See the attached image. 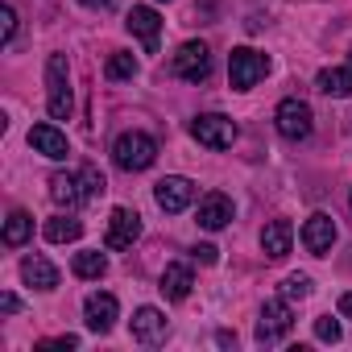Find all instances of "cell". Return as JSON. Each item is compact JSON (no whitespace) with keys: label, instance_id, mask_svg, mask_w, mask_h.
<instances>
[{"label":"cell","instance_id":"cell-1","mask_svg":"<svg viewBox=\"0 0 352 352\" xmlns=\"http://www.w3.org/2000/svg\"><path fill=\"white\" fill-rule=\"evenodd\" d=\"M46 108H50V116H54V120H67V116H71V108H75L67 54H50V58H46Z\"/></svg>","mask_w":352,"mask_h":352},{"label":"cell","instance_id":"cell-2","mask_svg":"<svg viewBox=\"0 0 352 352\" xmlns=\"http://www.w3.org/2000/svg\"><path fill=\"white\" fill-rule=\"evenodd\" d=\"M112 157H116V166H120V170H129V174L149 170V166L157 162V141H153L149 133H141V129L120 133V137L112 141Z\"/></svg>","mask_w":352,"mask_h":352},{"label":"cell","instance_id":"cell-3","mask_svg":"<svg viewBox=\"0 0 352 352\" xmlns=\"http://www.w3.org/2000/svg\"><path fill=\"white\" fill-rule=\"evenodd\" d=\"M265 75H270V58L257 54L253 46H236V50L228 54V83H232L236 91H253Z\"/></svg>","mask_w":352,"mask_h":352},{"label":"cell","instance_id":"cell-4","mask_svg":"<svg viewBox=\"0 0 352 352\" xmlns=\"http://www.w3.org/2000/svg\"><path fill=\"white\" fill-rule=\"evenodd\" d=\"M274 124H278V133L286 137V141H302V137H311V124H315V112H311V104L307 100H282L278 104V112H274Z\"/></svg>","mask_w":352,"mask_h":352},{"label":"cell","instance_id":"cell-5","mask_svg":"<svg viewBox=\"0 0 352 352\" xmlns=\"http://www.w3.org/2000/svg\"><path fill=\"white\" fill-rule=\"evenodd\" d=\"M170 71L179 79H187V83H204L212 75V50L204 42H183L179 54H174V63H170Z\"/></svg>","mask_w":352,"mask_h":352},{"label":"cell","instance_id":"cell-6","mask_svg":"<svg viewBox=\"0 0 352 352\" xmlns=\"http://www.w3.org/2000/svg\"><path fill=\"white\" fill-rule=\"evenodd\" d=\"M191 137L199 145H208V149H228L236 141V124L228 116H220V112H204V116L191 120Z\"/></svg>","mask_w":352,"mask_h":352},{"label":"cell","instance_id":"cell-7","mask_svg":"<svg viewBox=\"0 0 352 352\" xmlns=\"http://www.w3.org/2000/svg\"><path fill=\"white\" fill-rule=\"evenodd\" d=\"M290 327H294L290 302H286V298H270V302L261 307V319H257V340H261V344H278V340L290 336Z\"/></svg>","mask_w":352,"mask_h":352},{"label":"cell","instance_id":"cell-8","mask_svg":"<svg viewBox=\"0 0 352 352\" xmlns=\"http://www.w3.org/2000/svg\"><path fill=\"white\" fill-rule=\"evenodd\" d=\"M153 199H157V208H162L166 216H179V212L191 208L195 187H191V179H183V174H170V179H162V183L153 187Z\"/></svg>","mask_w":352,"mask_h":352},{"label":"cell","instance_id":"cell-9","mask_svg":"<svg viewBox=\"0 0 352 352\" xmlns=\"http://www.w3.org/2000/svg\"><path fill=\"white\" fill-rule=\"evenodd\" d=\"M124 30L133 34V38H141V46H145V54H157V34H162V17L149 9V5H133L129 9V17H124Z\"/></svg>","mask_w":352,"mask_h":352},{"label":"cell","instance_id":"cell-10","mask_svg":"<svg viewBox=\"0 0 352 352\" xmlns=\"http://www.w3.org/2000/svg\"><path fill=\"white\" fill-rule=\"evenodd\" d=\"M137 236H141V216H137L133 208H116V212L108 216V236H104V245H108V249H133Z\"/></svg>","mask_w":352,"mask_h":352},{"label":"cell","instance_id":"cell-11","mask_svg":"<svg viewBox=\"0 0 352 352\" xmlns=\"http://www.w3.org/2000/svg\"><path fill=\"white\" fill-rule=\"evenodd\" d=\"M302 245H307L311 257H327L331 245H336V220H331L327 212H315V216L302 224Z\"/></svg>","mask_w":352,"mask_h":352},{"label":"cell","instance_id":"cell-12","mask_svg":"<svg viewBox=\"0 0 352 352\" xmlns=\"http://www.w3.org/2000/svg\"><path fill=\"white\" fill-rule=\"evenodd\" d=\"M195 220H199V228H208V232H220V228H228V224H232V199H228L224 191H208V195L199 199V212H195Z\"/></svg>","mask_w":352,"mask_h":352},{"label":"cell","instance_id":"cell-13","mask_svg":"<svg viewBox=\"0 0 352 352\" xmlns=\"http://www.w3.org/2000/svg\"><path fill=\"white\" fill-rule=\"evenodd\" d=\"M166 331H170V323H166V315H162L157 307H137V311H133V340H137V344L153 348V344L166 340Z\"/></svg>","mask_w":352,"mask_h":352},{"label":"cell","instance_id":"cell-14","mask_svg":"<svg viewBox=\"0 0 352 352\" xmlns=\"http://www.w3.org/2000/svg\"><path fill=\"white\" fill-rule=\"evenodd\" d=\"M83 323H87L96 336L112 331V323H116V298H112V294H104V290L87 294V302H83Z\"/></svg>","mask_w":352,"mask_h":352},{"label":"cell","instance_id":"cell-15","mask_svg":"<svg viewBox=\"0 0 352 352\" xmlns=\"http://www.w3.org/2000/svg\"><path fill=\"white\" fill-rule=\"evenodd\" d=\"M290 245H294V224H290V220H270V224L261 228V253H265L270 261H282V257L290 253Z\"/></svg>","mask_w":352,"mask_h":352},{"label":"cell","instance_id":"cell-16","mask_svg":"<svg viewBox=\"0 0 352 352\" xmlns=\"http://www.w3.org/2000/svg\"><path fill=\"white\" fill-rule=\"evenodd\" d=\"M30 145H34L42 157H50V162H63V157L71 153L67 137H63L54 124H34V129H30Z\"/></svg>","mask_w":352,"mask_h":352},{"label":"cell","instance_id":"cell-17","mask_svg":"<svg viewBox=\"0 0 352 352\" xmlns=\"http://www.w3.org/2000/svg\"><path fill=\"white\" fill-rule=\"evenodd\" d=\"M191 286H195V274H191V265H183V261H174V265H166L162 270V294L170 298V302H183L187 294H191Z\"/></svg>","mask_w":352,"mask_h":352},{"label":"cell","instance_id":"cell-18","mask_svg":"<svg viewBox=\"0 0 352 352\" xmlns=\"http://www.w3.org/2000/svg\"><path fill=\"white\" fill-rule=\"evenodd\" d=\"M315 87L331 100H348L352 96V67H323L315 75Z\"/></svg>","mask_w":352,"mask_h":352},{"label":"cell","instance_id":"cell-19","mask_svg":"<svg viewBox=\"0 0 352 352\" xmlns=\"http://www.w3.org/2000/svg\"><path fill=\"white\" fill-rule=\"evenodd\" d=\"M50 199L58 208H79L83 204V187H79V174H50Z\"/></svg>","mask_w":352,"mask_h":352},{"label":"cell","instance_id":"cell-20","mask_svg":"<svg viewBox=\"0 0 352 352\" xmlns=\"http://www.w3.org/2000/svg\"><path fill=\"white\" fill-rule=\"evenodd\" d=\"M21 278H25L34 290H54V286H58V270H54L46 257H25V261H21Z\"/></svg>","mask_w":352,"mask_h":352},{"label":"cell","instance_id":"cell-21","mask_svg":"<svg viewBox=\"0 0 352 352\" xmlns=\"http://www.w3.org/2000/svg\"><path fill=\"white\" fill-rule=\"evenodd\" d=\"M71 270H75V278L96 282V278H104V274H108V257H104L100 249H83V253H75Z\"/></svg>","mask_w":352,"mask_h":352},{"label":"cell","instance_id":"cell-22","mask_svg":"<svg viewBox=\"0 0 352 352\" xmlns=\"http://www.w3.org/2000/svg\"><path fill=\"white\" fill-rule=\"evenodd\" d=\"M83 236V224L75 220V216H54V220H46V241L50 245H71V241H79Z\"/></svg>","mask_w":352,"mask_h":352},{"label":"cell","instance_id":"cell-23","mask_svg":"<svg viewBox=\"0 0 352 352\" xmlns=\"http://www.w3.org/2000/svg\"><path fill=\"white\" fill-rule=\"evenodd\" d=\"M30 236H34V216H30V212H13V216L5 220V245L17 249V245H25Z\"/></svg>","mask_w":352,"mask_h":352},{"label":"cell","instance_id":"cell-24","mask_svg":"<svg viewBox=\"0 0 352 352\" xmlns=\"http://www.w3.org/2000/svg\"><path fill=\"white\" fill-rule=\"evenodd\" d=\"M104 75H108L112 83H116V79H133V75H137V58H133V54H124V50H116V54H108Z\"/></svg>","mask_w":352,"mask_h":352},{"label":"cell","instance_id":"cell-25","mask_svg":"<svg viewBox=\"0 0 352 352\" xmlns=\"http://www.w3.org/2000/svg\"><path fill=\"white\" fill-rule=\"evenodd\" d=\"M79 187H83V199H100V195L108 191L104 174H100L96 166H83V170H79Z\"/></svg>","mask_w":352,"mask_h":352},{"label":"cell","instance_id":"cell-26","mask_svg":"<svg viewBox=\"0 0 352 352\" xmlns=\"http://www.w3.org/2000/svg\"><path fill=\"white\" fill-rule=\"evenodd\" d=\"M311 294V278L307 274H290V278H282V298L286 302H302Z\"/></svg>","mask_w":352,"mask_h":352},{"label":"cell","instance_id":"cell-27","mask_svg":"<svg viewBox=\"0 0 352 352\" xmlns=\"http://www.w3.org/2000/svg\"><path fill=\"white\" fill-rule=\"evenodd\" d=\"M340 336H344V331H340V323H336L331 315H319V319H315V340H323V344H340Z\"/></svg>","mask_w":352,"mask_h":352},{"label":"cell","instance_id":"cell-28","mask_svg":"<svg viewBox=\"0 0 352 352\" xmlns=\"http://www.w3.org/2000/svg\"><path fill=\"white\" fill-rule=\"evenodd\" d=\"M13 38H17V9L5 5V9H0V42L13 46Z\"/></svg>","mask_w":352,"mask_h":352},{"label":"cell","instance_id":"cell-29","mask_svg":"<svg viewBox=\"0 0 352 352\" xmlns=\"http://www.w3.org/2000/svg\"><path fill=\"white\" fill-rule=\"evenodd\" d=\"M71 348H79L75 336H54V340H42L38 344V352H71Z\"/></svg>","mask_w":352,"mask_h":352},{"label":"cell","instance_id":"cell-30","mask_svg":"<svg viewBox=\"0 0 352 352\" xmlns=\"http://www.w3.org/2000/svg\"><path fill=\"white\" fill-rule=\"evenodd\" d=\"M195 261L216 265V261H220V249H216V245H195Z\"/></svg>","mask_w":352,"mask_h":352},{"label":"cell","instance_id":"cell-31","mask_svg":"<svg viewBox=\"0 0 352 352\" xmlns=\"http://www.w3.org/2000/svg\"><path fill=\"white\" fill-rule=\"evenodd\" d=\"M0 311H5V315H13V311H21V302H17V294H0Z\"/></svg>","mask_w":352,"mask_h":352},{"label":"cell","instance_id":"cell-32","mask_svg":"<svg viewBox=\"0 0 352 352\" xmlns=\"http://www.w3.org/2000/svg\"><path fill=\"white\" fill-rule=\"evenodd\" d=\"M340 315H344V319H352V290H348V294H340Z\"/></svg>","mask_w":352,"mask_h":352},{"label":"cell","instance_id":"cell-33","mask_svg":"<svg viewBox=\"0 0 352 352\" xmlns=\"http://www.w3.org/2000/svg\"><path fill=\"white\" fill-rule=\"evenodd\" d=\"M79 5H87V9H108L112 0H79Z\"/></svg>","mask_w":352,"mask_h":352}]
</instances>
